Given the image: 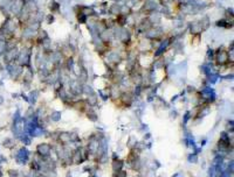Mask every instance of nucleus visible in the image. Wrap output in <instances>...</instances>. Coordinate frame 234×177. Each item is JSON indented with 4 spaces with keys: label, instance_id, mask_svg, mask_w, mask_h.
I'll return each mask as SVG.
<instances>
[{
    "label": "nucleus",
    "instance_id": "nucleus-1",
    "mask_svg": "<svg viewBox=\"0 0 234 177\" xmlns=\"http://www.w3.org/2000/svg\"><path fill=\"white\" fill-rule=\"evenodd\" d=\"M28 158H29V151L26 148H20L18 150V154L15 155V161L19 164H26Z\"/></svg>",
    "mask_w": 234,
    "mask_h": 177
},
{
    "label": "nucleus",
    "instance_id": "nucleus-2",
    "mask_svg": "<svg viewBox=\"0 0 234 177\" xmlns=\"http://www.w3.org/2000/svg\"><path fill=\"white\" fill-rule=\"evenodd\" d=\"M36 150H38V153H39L40 155H42V156H48L49 153H50V147H49V144H47V143H41L38 146Z\"/></svg>",
    "mask_w": 234,
    "mask_h": 177
},
{
    "label": "nucleus",
    "instance_id": "nucleus-3",
    "mask_svg": "<svg viewBox=\"0 0 234 177\" xmlns=\"http://www.w3.org/2000/svg\"><path fill=\"white\" fill-rule=\"evenodd\" d=\"M123 161H115L114 163H113V168H114V170L116 171V172H118V171H121V169H122V167H123Z\"/></svg>",
    "mask_w": 234,
    "mask_h": 177
},
{
    "label": "nucleus",
    "instance_id": "nucleus-4",
    "mask_svg": "<svg viewBox=\"0 0 234 177\" xmlns=\"http://www.w3.org/2000/svg\"><path fill=\"white\" fill-rule=\"evenodd\" d=\"M2 144H4V147H7V148H12L13 146V141H12V139H6V140H4V142H2Z\"/></svg>",
    "mask_w": 234,
    "mask_h": 177
},
{
    "label": "nucleus",
    "instance_id": "nucleus-5",
    "mask_svg": "<svg viewBox=\"0 0 234 177\" xmlns=\"http://www.w3.org/2000/svg\"><path fill=\"white\" fill-rule=\"evenodd\" d=\"M60 115H61L60 112H54L53 114H52V119L55 120V121H58V120L60 119Z\"/></svg>",
    "mask_w": 234,
    "mask_h": 177
},
{
    "label": "nucleus",
    "instance_id": "nucleus-6",
    "mask_svg": "<svg viewBox=\"0 0 234 177\" xmlns=\"http://www.w3.org/2000/svg\"><path fill=\"white\" fill-rule=\"evenodd\" d=\"M8 175H9V177H18L19 174H18L17 170H13V169H12V170H8Z\"/></svg>",
    "mask_w": 234,
    "mask_h": 177
},
{
    "label": "nucleus",
    "instance_id": "nucleus-7",
    "mask_svg": "<svg viewBox=\"0 0 234 177\" xmlns=\"http://www.w3.org/2000/svg\"><path fill=\"white\" fill-rule=\"evenodd\" d=\"M116 177H127V172L125 171H118Z\"/></svg>",
    "mask_w": 234,
    "mask_h": 177
},
{
    "label": "nucleus",
    "instance_id": "nucleus-8",
    "mask_svg": "<svg viewBox=\"0 0 234 177\" xmlns=\"http://www.w3.org/2000/svg\"><path fill=\"white\" fill-rule=\"evenodd\" d=\"M188 118H190V112H187L186 114H185V118H184V122H186L187 120H188Z\"/></svg>",
    "mask_w": 234,
    "mask_h": 177
},
{
    "label": "nucleus",
    "instance_id": "nucleus-9",
    "mask_svg": "<svg viewBox=\"0 0 234 177\" xmlns=\"http://www.w3.org/2000/svg\"><path fill=\"white\" fill-rule=\"evenodd\" d=\"M2 176V171H1V169H0V177Z\"/></svg>",
    "mask_w": 234,
    "mask_h": 177
}]
</instances>
